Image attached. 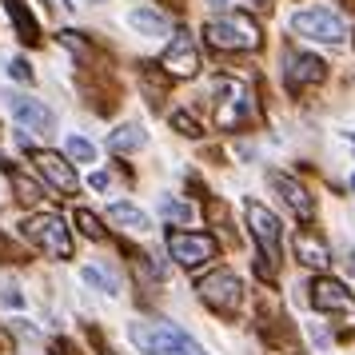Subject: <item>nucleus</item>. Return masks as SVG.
Returning <instances> with one entry per match:
<instances>
[{"instance_id": "obj_1", "label": "nucleus", "mask_w": 355, "mask_h": 355, "mask_svg": "<svg viewBox=\"0 0 355 355\" xmlns=\"http://www.w3.org/2000/svg\"><path fill=\"white\" fill-rule=\"evenodd\" d=\"M128 339L144 355H208L188 331H180V327H172V323L136 320V323H128Z\"/></svg>"}, {"instance_id": "obj_2", "label": "nucleus", "mask_w": 355, "mask_h": 355, "mask_svg": "<svg viewBox=\"0 0 355 355\" xmlns=\"http://www.w3.org/2000/svg\"><path fill=\"white\" fill-rule=\"evenodd\" d=\"M204 40L220 52H256L259 49V24L248 12H224L204 24Z\"/></svg>"}, {"instance_id": "obj_3", "label": "nucleus", "mask_w": 355, "mask_h": 355, "mask_svg": "<svg viewBox=\"0 0 355 355\" xmlns=\"http://www.w3.org/2000/svg\"><path fill=\"white\" fill-rule=\"evenodd\" d=\"M243 216H248V227H252V240L259 243V272L272 275L275 263H279V236H284V227L275 220V211H268L259 200H248L243 204Z\"/></svg>"}, {"instance_id": "obj_4", "label": "nucleus", "mask_w": 355, "mask_h": 355, "mask_svg": "<svg viewBox=\"0 0 355 355\" xmlns=\"http://www.w3.org/2000/svg\"><path fill=\"white\" fill-rule=\"evenodd\" d=\"M211 112H216V124L224 132L240 128L243 120L252 116V92H248V84L236 80V76H224V80H216L211 88Z\"/></svg>"}, {"instance_id": "obj_5", "label": "nucleus", "mask_w": 355, "mask_h": 355, "mask_svg": "<svg viewBox=\"0 0 355 355\" xmlns=\"http://www.w3.org/2000/svg\"><path fill=\"white\" fill-rule=\"evenodd\" d=\"M24 236L52 259H68L72 256V232L56 211H40L33 220H24Z\"/></svg>"}, {"instance_id": "obj_6", "label": "nucleus", "mask_w": 355, "mask_h": 355, "mask_svg": "<svg viewBox=\"0 0 355 355\" xmlns=\"http://www.w3.org/2000/svg\"><path fill=\"white\" fill-rule=\"evenodd\" d=\"M311 307L323 311V315H336L343 331H355V291H347L339 279L320 275L311 284Z\"/></svg>"}, {"instance_id": "obj_7", "label": "nucleus", "mask_w": 355, "mask_h": 355, "mask_svg": "<svg viewBox=\"0 0 355 355\" xmlns=\"http://www.w3.org/2000/svg\"><path fill=\"white\" fill-rule=\"evenodd\" d=\"M291 33L320 40V44H343L347 40V20L339 17L336 8H304L291 17Z\"/></svg>"}, {"instance_id": "obj_8", "label": "nucleus", "mask_w": 355, "mask_h": 355, "mask_svg": "<svg viewBox=\"0 0 355 355\" xmlns=\"http://www.w3.org/2000/svg\"><path fill=\"white\" fill-rule=\"evenodd\" d=\"M160 68H164V76H172V80H188V76L200 72V49H196V36L188 28L172 33V44L164 49Z\"/></svg>"}, {"instance_id": "obj_9", "label": "nucleus", "mask_w": 355, "mask_h": 355, "mask_svg": "<svg viewBox=\"0 0 355 355\" xmlns=\"http://www.w3.org/2000/svg\"><path fill=\"white\" fill-rule=\"evenodd\" d=\"M196 291H200V300L208 307H216V311H236L240 307V295H243V284L236 272H227V268H220V272H208L200 284H196Z\"/></svg>"}, {"instance_id": "obj_10", "label": "nucleus", "mask_w": 355, "mask_h": 355, "mask_svg": "<svg viewBox=\"0 0 355 355\" xmlns=\"http://www.w3.org/2000/svg\"><path fill=\"white\" fill-rule=\"evenodd\" d=\"M168 256L180 268H200V263L216 259V240L204 232H168Z\"/></svg>"}, {"instance_id": "obj_11", "label": "nucleus", "mask_w": 355, "mask_h": 355, "mask_svg": "<svg viewBox=\"0 0 355 355\" xmlns=\"http://www.w3.org/2000/svg\"><path fill=\"white\" fill-rule=\"evenodd\" d=\"M284 76H288V88L291 92H304L311 84H323L327 80V64L311 52H300V49H288L284 52Z\"/></svg>"}, {"instance_id": "obj_12", "label": "nucleus", "mask_w": 355, "mask_h": 355, "mask_svg": "<svg viewBox=\"0 0 355 355\" xmlns=\"http://www.w3.org/2000/svg\"><path fill=\"white\" fill-rule=\"evenodd\" d=\"M36 160V172L49 180L56 192H64V196H76V188H80V180H76V168L64 160V156H56V152H36L33 156Z\"/></svg>"}, {"instance_id": "obj_13", "label": "nucleus", "mask_w": 355, "mask_h": 355, "mask_svg": "<svg viewBox=\"0 0 355 355\" xmlns=\"http://www.w3.org/2000/svg\"><path fill=\"white\" fill-rule=\"evenodd\" d=\"M8 108H12V116H17V124H24V128H33V132H52L56 128L52 108H44V104L33 100V96H8Z\"/></svg>"}, {"instance_id": "obj_14", "label": "nucleus", "mask_w": 355, "mask_h": 355, "mask_svg": "<svg viewBox=\"0 0 355 355\" xmlns=\"http://www.w3.org/2000/svg\"><path fill=\"white\" fill-rule=\"evenodd\" d=\"M272 188L284 196V204H288L300 220H311V216H315V200H311V192H307L300 180L284 176V172H272Z\"/></svg>"}, {"instance_id": "obj_15", "label": "nucleus", "mask_w": 355, "mask_h": 355, "mask_svg": "<svg viewBox=\"0 0 355 355\" xmlns=\"http://www.w3.org/2000/svg\"><path fill=\"white\" fill-rule=\"evenodd\" d=\"M295 259H300L304 268H311V272H323V268L331 263V252H327V243H323L320 236L304 232V236H295Z\"/></svg>"}, {"instance_id": "obj_16", "label": "nucleus", "mask_w": 355, "mask_h": 355, "mask_svg": "<svg viewBox=\"0 0 355 355\" xmlns=\"http://www.w3.org/2000/svg\"><path fill=\"white\" fill-rule=\"evenodd\" d=\"M108 220H112L116 227L132 232V236H144V232H152V220H148L136 204H112V208H108Z\"/></svg>"}, {"instance_id": "obj_17", "label": "nucleus", "mask_w": 355, "mask_h": 355, "mask_svg": "<svg viewBox=\"0 0 355 355\" xmlns=\"http://www.w3.org/2000/svg\"><path fill=\"white\" fill-rule=\"evenodd\" d=\"M4 4H8V17H12V24H17V36L24 40V44H36V40H40V28H36L28 4H24V0H4Z\"/></svg>"}, {"instance_id": "obj_18", "label": "nucleus", "mask_w": 355, "mask_h": 355, "mask_svg": "<svg viewBox=\"0 0 355 355\" xmlns=\"http://www.w3.org/2000/svg\"><path fill=\"white\" fill-rule=\"evenodd\" d=\"M128 24L140 36H168V28H172V24H168V17H160L156 8H136V12L128 17Z\"/></svg>"}, {"instance_id": "obj_19", "label": "nucleus", "mask_w": 355, "mask_h": 355, "mask_svg": "<svg viewBox=\"0 0 355 355\" xmlns=\"http://www.w3.org/2000/svg\"><path fill=\"white\" fill-rule=\"evenodd\" d=\"M144 144H148V136H144L140 124H124V128H116L112 136H108V148L120 152V156H124V152H140Z\"/></svg>"}, {"instance_id": "obj_20", "label": "nucleus", "mask_w": 355, "mask_h": 355, "mask_svg": "<svg viewBox=\"0 0 355 355\" xmlns=\"http://www.w3.org/2000/svg\"><path fill=\"white\" fill-rule=\"evenodd\" d=\"M80 279L88 284V288L104 291V295H120V279H116V272H108V268L88 263V268H80Z\"/></svg>"}, {"instance_id": "obj_21", "label": "nucleus", "mask_w": 355, "mask_h": 355, "mask_svg": "<svg viewBox=\"0 0 355 355\" xmlns=\"http://www.w3.org/2000/svg\"><path fill=\"white\" fill-rule=\"evenodd\" d=\"M160 216L168 224H192V204H184V200H160Z\"/></svg>"}, {"instance_id": "obj_22", "label": "nucleus", "mask_w": 355, "mask_h": 355, "mask_svg": "<svg viewBox=\"0 0 355 355\" xmlns=\"http://www.w3.org/2000/svg\"><path fill=\"white\" fill-rule=\"evenodd\" d=\"M64 152H68V160H80V164L96 160V148H92V140H84V136H68Z\"/></svg>"}, {"instance_id": "obj_23", "label": "nucleus", "mask_w": 355, "mask_h": 355, "mask_svg": "<svg viewBox=\"0 0 355 355\" xmlns=\"http://www.w3.org/2000/svg\"><path fill=\"white\" fill-rule=\"evenodd\" d=\"M76 224H80V232L88 236V240H104V227H100V220H96V216H92L88 208L76 211Z\"/></svg>"}, {"instance_id": "obj_24", "label": "nucleus", "mask_w": 355, "mask_h": 355, "mask_svg": "<svg viewBox=\"0 0 355 355\" xmlns=\"http://www.w3.org/2000/svg\"><path fill=\"white\" fill-rule=\"evenodd\" d=\"M12 188H17V200H24V204H36L40 200V188H36L33 180H24L20 172H12Z\"/></svg>"}, {"instance_id": "obj_25", "label": "nucleus", "mask_w": 355, "mask_h": 355, "mask_svg": "<svg viewBox=\"0 0 355 355\" xmlns=\"http://www.w3.org/2000/svg\"><path fill=\"white\" fill-rule=\"evenodd\" d=\"M172 128H180L184 132V136H188V140H196V136H200V124H196V116L192 112H172Z\"/></svg>"}, {"instance_id": "obj_26", "label": "nucleus", "mask_w": 355, "mask_h": 355, "mask_svg": "<svg viewBox=\"0 0 355 355\" xmlns=\"http://www.w3.org/2000/svg\"><path fill=\"white\" fill-rule=\"evenodd\" d=\"M0 304L4 307H24V295H20L17 284H0Z\"/></svg>"}, {"instance_id": "obj_27", "label": "nucleus", "mask_w": 355, "mask_h": 355, "mask_svg": "<svg viewBox=\"0 0 355 355\" xmlns=\"http://www.w3.org/2000/svg\"><path fill=\"white\" fill-rule=\"evenodd\" d=\"M8 76H17V80H33V68H28V60H12V64H8Z\"/></svg>"}, {"instance_id": "obj_28", "label": "nucleus", "mask_w": 355, "mask_h": 355, "mask_svg": "<svg viewBox=\"0 0 355 355\" xmlns=\"http://www.w3.org/2000/svg\"><path fill=\"white\" fill-rule=\"evenodd\" d=\"M88 184H92V188H96V192H104V188H108V172H96V176L88 180Z\"/></svg>"}, {"instance_id": "obj_29", "label": "nucleus", "mask_w": 355, "mask_h": 355, "mask_svg": "<svg viewBox=\"0 0 355 355\" xmlns=\"http://www.w3.org/2000/svg\"><path fill=\"white\" fill-rule=\"evenodd\" d=\"M208 4H227V0H208Z\"/></svg>"}, {"instance_id": "obj_30", "label": "nucleus", "mask_w": 355, "mask_h": 355, "mask_svg": "<svg viewBox=\"0 0 355 355\" xmlns=\"http://www.w3.org/2000/svg\"><path fill=\"white\" fill-rule=\"evenodd\" d=\"M88 4H104V0H88Z\"/></svg>"}, {"instance_id": "obj_31", "label": "nucleus", "mask_w": 355, "mask_h": 355, "mask_svg": "<svg viewBox=\"0 0 355 355\" xmlns=\"http://www.w3.org/2000/svg\"><path fill=\"white\" fill-rule=\"evenodd\" d=\"M347 140H352V144H355V136H347Z\"/></svg>"}, {"instance_id": "obj_32", "label": "nucleus", "mask_w": 355, "mask_h": 355, "mask_svg": "<svg viewBox=\"0 0 355 355\" xmlns=\"http://www.w3.org/2000/svg\"><path fill=\"white\" fill-rule=\"evenodd\" d=\"M104 355H116V352H104Z\"/></svg>"}, {"instance_id": "obj_33", "label": "nucleus", "mask_w": 355, "mask_h": 355, "mask_svg": "<svg viewBox=\"0 0 355 355\" xmlns=\"http://www.w3.org/2000/svg\"><path fill=\"white\" fill-rule=\"evenodd\" d=\"M0 164H4V160H0ZM4 168H8V164H4Z\"/></svg>"}, {"instance_id": "obj_34", "label": "nucleus", "mask_w": 355, "mask_h": 355, "mask_svg": "<svg viewBox=\"0 0 355 355\" xmlns=\"http://www.w3.org/2000/svg\"><path fill=\"white\" fill-rule=\"evenodd\" d=\"M352 188H355V180H352Z\"/></svg>"}]
</instances>
